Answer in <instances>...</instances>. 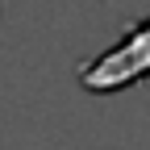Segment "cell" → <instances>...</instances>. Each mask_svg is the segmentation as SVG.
Segmentation results:
<instances>
[{"mask_svg": "<svg viewBox=\"0 0 150 150\" xmlns=\"http://www.w3.org/2000/svg\"><path fill=\"white\" fill-rule=\"evenodd\" d=\"M142 75H150V17L138 21L112 50H104L100 59H92L79 71V79L92 92H117L125 83L142 79Z\"/></svg>", "mask_w": 150, "mask_h": 150, "instance_id": "6da1fadb", "label": "cell"}]
</instances>
